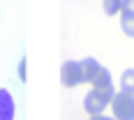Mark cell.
Listing matches in <instances>:
<instances>
[{"mask_svg":"<svg viewBox=\"0 0 134 120\" xmlns=\"http://www.w3.org/2000/svg\"><path fill=\"white\" fill-rule=\"evenodd\" d=\"M113 85L111 88H93L90 93L83 97V108H86V113H90V116H99V113H104V108L111 106V99H113Z\"/></svg>","mask_w":134,"mask_h":120,"instance_id":"obj_1","label":"cell"},{"mask_svg":"<svg viewBox=\"0 0 134 120\" xmlns=\"http://www.w3.org/2000/svg\"><path fill=\"white\" fill-rule=\"evenodd\" d=\"M111 111L116 120H134V93H116L111 99Z\"/></svg>","mask_w":134,"mask_h":120,"instance_id":"obj_2","label":"cell"},{"mask_svg":"<svg viewBox=\"0 0 134 120\" xmlns=\"http://www.w3.org/2000/svg\"><path fill=\"white\" fill-rule=\"evenodd\" d=\"M60 81H63L65 88H76V85H81V83H86L81 62H76V60L63 62V67H60Z\"/></svg>","mask_w":134,"mask_h":120,"instance_id":"obj_3","label":"cell"},{"mask_svg":"<svg viewBox=\"0 0 134 120\" xmlns=\"http://www.w3.org/2000/svg\"><path fill=\"white\" fill-rule=\"evenodd\" d=\"M16 106H14V97L5 88H0V120H14Z\"/></svg>","mask_w":134,"mask_h":120,"instance_id":"obj_4","label":"cell"},{"mask_svg":"<svg viewBox=\"0 0 134 120\" xmlns=\"http://www.w3.org/2000/svg\"><path fill=\"white\" fill-rule=\"evenodd\" d=\"M81 69H83L86 83H93V81L97 79V74L102 72V65H99L95 58H86V60H81Z\"/></svg>","mask_w":134,"mask_h":120,"instance_id":"obj_5","label":"cell"},{"mask_svg":"<svg viewBox=\"0 0 134 120\" xmlns=\"http://www.w3.org/2000/svg\"><path fill=\"white\" fill-rule=\"evenodd\" d=\"M120 28L127 37H134V12H120Z\"/></svg>","mask_w":134,"mask_h":120,"instance_id":"obj_6","label":"cell"},{"mask_svg":"<svg viewBox=\"0 0 134 120\" xmlns=\"http://www.w3.org/2000/svg\"><path fill=\"white\" fill-rule=\"evenodd\" d=\"M113 85V81H111V72H109L107 67H102V72L97 74V79L93 81V88H111Z\"/></svg>","mask_w":134,"mask_h":120,"instance_id":"obj_7","label":"cell"},{"mask_svg":"<svg viewBox=\"0 0 134 120\" xmlns=\"http://www.w3.org/2000/svg\"><path fill=\"white\" fill-rule=\"evenodd\" d=\"M102 9L107 16H116L122 12V0H102Z\"/></svg>","mask_w":134,"mask_h":120,"instance_id":"obj_8","label":"cell"},{"mask_svg":"<svg viewBox=\"0 0 134 120\" xmlns=\"http://www.w3.org/2000/svg\"><path fill=\"white\" fill-rule=\"evenodd\" d=\"M120 90L125 93H134V69H125L120 76Z\"/></svg>","mask_w":134,"mask_h":120,"instance_id":"obj_9","label":"cell"},{"mask_svg":"<svg viewBox=\"0 0 134 120\" xmlns=\"http://www.w3.org/2000/svg\"><path fill=\"white\" fill-rule=\"evenodd\" d=\"M19 79L26 81V60H21V62H19Z\"/></svg>","mask_w":134,"mask_h":120,"instance_id":"obj_10","label":"cell"},{"mask_svg":"<svg viewBox=\"0 0 134 120\" xmlns=\"http://www.w3.org/2000/svg\"><path fill=\"white\" fill-rule=\"evenodd\" d=\"M122 12H134V0H122Z\"/></svg>","mask_w":134,"mask_h":120,"instance_id":"obj_11","label":"cell"},{"mask_svg":"<svg viewBox=\"0 0 134 120\" xmlns=\"http://www.w3.org/2000/svg\"><path fill=\"white\" fill-rule=\"evenodd\" d=\"M90 120H116V118H113V116H102V113H99V116H93Z\"/></svg>","mask_w":134,"mask_h":120,"instance_id":"obj_12","label":"cell"}]
</instances>
